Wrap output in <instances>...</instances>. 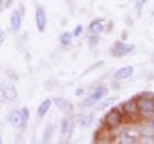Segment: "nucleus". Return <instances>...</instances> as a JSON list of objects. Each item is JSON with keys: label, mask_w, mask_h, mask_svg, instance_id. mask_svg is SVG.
<instances>
[{"label": "nucleus", "mask_w": 154, "mask_h": 144, "mask_svg": "<svg viewBox=\"0 0 154 144\" xmlns=\"http://www.w3.org/2000/svg\"><path fill=\"white\" fill-rule=\"evenodd\" d=\"M122 121H123V115H122V110L117 107V109H114L111 110L106 116H105V124L108 126V129L114 130V129H117L122 126Z\"/></svg>", "instance_id": "nucleus-1"}, {"label": "nucleus", "mask_w": 154, "mask_h": 144, "mask_svg": "<svg viewBox=\"0 0 154 144\" xmlns=\"http://www.w3.org/2000/svg\"><path fill=\"white\" fill-rule=\"evenodd\" d=\"M136 103H137L139 112H143L145 115H146V113H151V112H154V101H152V98L137 97Z\"/></svg>", "instance_id": "nucleus-2"}, {"label": "nucleus", "mask_w": 154, "mask_h": 144, "mask_svg": "<svg viewBox=\"0 0 154 144\" xmlns=\"http://www.w3.org/2000/svg\"><path fill=\"white\" fill-rule=\"evenodd\" d=\"M119 109L122 110V113H125V115H128V116H133V118H136L137 113H139V107H137L136 100H128V101H125Z\"/></svg>", "instance_id": "nucleus-3"}, {"label": "nucleus", "mask_w": 154, "mask_h": 144, "mask_svg": "<svg viewBox=\"0 0 154 144\" xmlns=\"http://www.w3.org/2000/svg\"><path fill=\"white\" fill-rule=\"evenodd\" d=\"M105 94H106V87H105V86H99V87H96V90L91 94V97L86 98V100H85V103L82 104V106H83V107H91L93 104H94L97 100H100Z\"/></svg>", "instance_id": "nucleus-4"}, {"label": "nucleus", "mask_w": 154, "mask_h": 144, "mask_svg": "<svg viewBox=\"0 0 154 144\" xmlns=\"http://www.w3.org/2000/svg\"><path fill=\"white\" fill-rule=\"evenodd\" d=\"M0 92H2V97L6 100V101H14L17 98V89L12 86V84H2V87H0Z\"/></svg>", "instance_id": "nucleus-5"}, {"label": "nucleus", "mask_w": 154, "mask_h": 144, "mask_svg": "<svg viewBox=\"0 0 154 144\" xmlns=\"http://www.w3.org/2000/svg\"><path fill=\"white\" fill-rule=\"evenodd\" d=\"M134 51V46L133 45H125L122 42H117L114 45V49H112V54L114 55H119V57H123L126 54H130V52Z\"/></svg>", "instance_id": "nucleus-6"}, {"label": "nucleus", "mask_w": 154, "mask_h": 144, "mask_svg": "<svg viewBox=\"0 0 154 144\" xmlns=\"http://www.w3.org/2000/svg\"><path fill=\"white\" fill-rule=\"evenodd\" d=\"M35 25H37L38 32H43V31H45V26H46V14H45L43 8H40V6H37V9H35Z\"/></svg>", "instance_id": "nucleus-7"}, {"label": "nucleus", "mask_w": 154, "mask_h": 144, "mask_svg": "<svg viewBox=\"0 0 154 144\" xmlns=\"http://www.w3.org/2000/svg\"><path fill=\"white\" fill-rule=\"evenodd\" d=\"M9 22H11V28L12 31H19L20 26H22V12L19 9H14L11 12V17H9Z\"/></svg>", "instance_id": "nucleus-8"}, {"label": "nucleus", "mask_w": 154, "mask_h": 144, "mask_svg": "<svg viewBox=\"0 0 154 144\" xmlns=\"http://www.w3.org/2000/svg\"><path fill=\"white\" fill-rule=\"evenodd\" d=\"M8 123H11L14 127L20 129V126H22V112H20L19 109L11 110L9 115H8Z\"/></svg>", "instance_id": "nucleus-9"}, {"label": "nucleus", "mask_w": 154, "mask_h": 144, "mask_svg": "<svg viewBox=\"0 0 154 144\" xmlns=\"http://www.w3.org/2000/svg\"><path fill=\"white\" fill-rule=\"evenodd\" d=\"M134 72V68L133 66H125V68H120L119 71H116L114 74V78L116 80H126V78H130Z\"/></svg>", "instance_id": "nucleus-10"}, {"label": "nucleus", "mask_w": 154, "mask_h": 144, "mask_svg": "<svg viewBox=\"0 0 154 144\" xmlns=\"http://www.w3.org/2000/svg\"><path fill=\"white\" fill-rule=\"evenodd\" d=\"M103 31V19H96L89 23V32L91 34H100Z\"/></svg>", "instance_id": "nucleus-11"}, {"label": "nucleus", "mask_w": 154, "mask_h": 144, "mask_svg": "<svg viewBox=\"0 0 154 144\" xmlns=\"http://www.w3.org/2000/svg\"><path fill=\"white\" fill-rule=\"evenodd\" d=\"M51 104H53V101H51V100H45L40 106H38V109H37V116H38V118H43V116L46 115V112L51 107Z\"/></svg>", "instance_id": "nucleus-12"}, {"label": "nucleus", "mask_w": 154, "mask_h": 144, "mask_svg": "<svg viewBox=\"0 0 154 144\" xmlns=\"http://www.w3.org/2000/svg\"><path fill=\"white\" fill-rule=\"evenodd\" d=\"M93 120H94V116L91 115V113H86V115H82L80 118H79V126L80 127H89L93 124Z\"/></svg>", "instance_id": "nucleus-13"}, {"label": "nucleus", "mask_w": 154, "mask_h": 144, "mask_svg": "<svg viewBox=\"0 0 154 144\" xmlns=\"http://www.w3.org/2000/svg\"><path fill=\"white\" fill-rule=\"evenodd\" d=\"M20 112H22V126H20V129H23V127H26V124H28L29 110H28V107H22Z\"/></svg>", "instance_id": "nucleus-14"}, {"label": "nucleus", "mask_w": 154, "mask_h": 144, "mask_svg": "<svg viewBox=\"0 0 154 144\" xmlns=\"http://www.w3.org/2000/svg\"><path fill=\"white\" fill-rule=\"evenodd\" d=\"M69 126H71L69 120H68V118H63V120L60 121V132H62L63 135L68 134V132H69Z\"/></svg>", "instance_id": "nucleus-15"}, {"label": "nucleus", "mask_w": 154, "mask_h": 144, "mask_svg": "<svg viewBox=\"0 0 154 144\" xmlns=\"http://www.w3.org/2000/svg\"><path fill=\"white\" fill-rule=\"evenodd\" d=\"M54 103H56V106H57V107H60L62 110H65V109H68V107H69V103H68L65 98H56V100H54Z\"/></svg>", "instance_id": "nucleus-16"}, {"label": "nucleus", "mask_w": 154, "mask_h": 144, "mask_svg": "<svg viewBox=\"0 0 154 144\" xmlns=\"http://www.w3.org/2000/svg\"><path fill=\"white\" fill-rule=\"evenodd\" d=\"M71 38H72V34H69V32H63V34L60 35V43H62L63 46H68V45L71 43Z\"/></svg>", "instance_id": "nucleus-17"}, {"label": "nucleus", "mask_w": 154, "mask_h": 144, "mask_svg": "<svg viewBox=\"0 0 154 144\" xmlns=\"http://www.w3.org/2000/svg\"><path fill=\"white\" fill-rule=\"evenodd\" d=\"M51 137H53V126H46V129H45V134H43V141H49L51 140Z\"/></svg>", "instance_id": "nucleus-18"}, {"label": "nucleus", "mask_w": 154, "mask_h": 144, "mask_svg": "<svg viewBox=\"0 0 154 144\" xmlns=\"http://www.w3.org/2000/svg\"><path fill=\"white\" fill-rule=\"evenodd\" d=\"M82 34H83V26H82V25H77L75 29H74V32H72V35H74V37H80Z\"/></svg>", "instance_id": "nucleus-19"}, {"label": "nucleus", "mask_w": 154, "mask_h": 144, "mask_svg": "<svg viewBox=\"0 0 154 144\" xmlns=\"http://www.w3.org/2000/svg\"><path fill=\"white\" fill-rule=\"evenodd\" d=\"M114 100H116V98H108V100H105L103 103H102V104H100V109H105L106 106H109V104H111V103H112Z\"/></svg>", "instance_id": "nucleus-20"}, {"label": "nucleus", "mask_w": 154, "mask_h": 144, "mask_svg": "<svg viewBox=\"0 0 154 144\" xmlns=\"http://www.w3.org/2000/svg\"><path fill=\"white\" fill-rule=\"evenodd\" d=\"M5 40H6V32L3 29H0V45H2Z\"/></svg>", "instance_id": "nucleus-21"}, {"label": "nucleus", "mask_w": 154, "mask_h": 144, "mask_svg": "<svg viewBox=\"0 0 154 144\" xmlns=\"http://www.w3.org/2000/svg\"><path fill=\"white\" fill-rule=\"evenodd\" d=\"M12 2H14V0H3V6L5 8H9L12 5Z\"/></svg>", "instance_id": "nucleus-22"}, {"label": "nucleus", "mask_w": 154, "mask_h": 144, "mask_svg": "<svg viewBox=\"0 0 154 144\" xmlns=\"http://www.w3.org/2000/svg\"><path fill=\"white\" fill-rule=\"evenodd\" d=\"M83 94H85L83 89H77V90H75V95H77V97H80V95H83Z\"/></svg>", "instance_id": "nucleus-23"}, {"label": "nucleus", "mask_w": 154, "mask_h": 144, "mask_svg": "<svg viewBox=\"0 0 154 144\" xmlns=\"http://www.w3.org/2000/svg\"><path fill=\"white\" fill-rule=\"evenodd\" d=\"M146 2H148V0H137V6L140 8V6H142V5H145Z\"/></svg>", "instance_id": "nucleus-24"}, {"label": "nucleus", "mask_w": 154, "mask_h": 144, "mask_svg": "<svg viewBox=\"0 0 154 144\" xmlns=\"http://www.w3.org/2000/svg\"><path fill=\"white\" fill-rule=\"evenodd\" d=\"M3 6V0H0V8H2Z\"/></svg>", "instance_id": "nucleus-25"}, {"label": "nucleus", "mask_w": 154, "mask_h": 144, "mask_svg": "<svg viewBox=\"0 0 154 144\" xmlns=\"http://www.w3.org/2000/svg\"><path fill=\"white\" fill-rule=\"evenodd\" d=\"M3 143V140H2V137H0V144H2Z\"/></svg>", "instance_id": "nucleus-26"}]
</instances>
